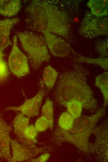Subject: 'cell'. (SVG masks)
<instances>
[{
    "instance_id": "12",
    "label": "cell",
    "mask_w": 108,
    "mask_h": 162,
    "mask_svg": "<svg viewBox=\"0 0 108 162\" xmlns=\"http://www.w3.org/2000/svg\"><path fill=\"white\" fill-rule=\"evenodd\" d=\"M29 118L21 112L18 113L13 120L12 125L17 141L25 146L34 148L37 146L28 141L24 135L25 131L29 125Z\"/></svg>"
},
{
    "instance_id": "23",
    "label": "cell",
    "mask_w": 108,
    "mask_h": 162,
    "mask_svg": "<svg viewBox=\"0 0 108 162\" xmlns=\"http://www.w3.org/2000/svg\"><path fill=\"white\" fill-rule=\"evenodd\" d=\"M38 133L34 125L29 124L25 131L24 135L28 141L35 144L38 142L37 139Z\"/></svg>"
},
{
    "instance_id": "27",
    "label": "cell",
    "mask_w": 108,
    "mask_h": 162,
    "mask_svg": "<svg viewBox=\"0 0 108 162\" xmlns=\"http://www.w3.org/2000/svg\"><path fill=\"white\" fill-rule=\"evenodd\" d=\"M5 55H6L2 52V51L0 50V58H3Z\"/></svg>"
},
{
    "instance_id": "14",
    "label": "cell",
    "mask_w": 108,
    "mask_h": 162,
    "mask_svg": "<svg viewBox=\"0 0 108 162\" xmlns=\"http://www.w3.org/2000/svg\"><path fill=\"white\" fill-rule=\"evenodd\" d=\"M92 15L97 17L107 16L108 14L107 0H90L87 3Z\"/></svg>"
},
{
    "instance_id": "28",
    "label": "cell",
    "mask_w": 108,
    "mask_h": 162,
    "mask_svg": "<svg viewBox=\"0 0 108 162\" xmlns=\"http://www.w3.org/2000/svg\"><path fill=\"white\" fill-rule=\"evenodd\" d=\"M3 158V157L2 156V155L0 151V159H1V158Z\"/></svg>"
},
{
    "instance_id": "7",
    "label": "cell",
    "mask_w": 108,
    "mask_h": 162,
    "mask_svg": "<svg viewBox=\"0 0 108 162\" xmlns=\"http://www.w3.org/2000/svg\"><path fill=\"white\" fill-rule=\"evenodd\" d=\"M27 56L19 49L17 45V37L13 38L12 48L8 58V66L11 71L19 78L23 77L29 72Z\"/></svg>"
},
{
    "instance_id": "26",
    "label": "cell",
    "mask_w": 108,
    "mask_h": 162,
    "mask_svg": "<svg viewBox=\"0 0 108 162\" xmlns=\"http://www.w3.org/2000/svg\"><path fill=\"white\" fill-rule=\"evenodd\" d=\"M50 155L48 152L43 153L39 157L35 159H32L29 160L30 162H45L49 159Z\"/></svg>"
},
{
    "instance_id": "15",
    "label": "cell",
    "mask_w": 108,
    "mask_h": 162,
    "mask_svg": "<svg viewBox=\"0 0 108 162\" xmlns=\"http://www.w3.org/2000/svg\"><path fill=\"white\" fill-rule=\"evenodd\" d=\"M20 5L19 0H0V14L9 17L14 16L19 12Z\"/></svg>"
},
{
    "instance_id": "6",
    "label": "cell",
    "mask_w": 108,
    "mask_h": 162,
    "mask_svg": "<svg viewBox=\"0 0 108 162\" xmlns=\"http://www.w3.org/2000/svg\"><path fill=\"white\" fill-rule=\"evenodd\" d=\"M92 134L95 137L94 142L89 143L88 153L95 155L99 160L106 162L108 159V125L106 119L94 128Z\"/></svg>"
},
{
    "instance_id": "24",
    "label": "cell",
    "mask_w": 108,
    "mask_h": 162,
    "mask_svg": "<svg viewBox=\"0 0 108 162\" xmlns=\"http://www.w3.org/2000/svg\"><path fill=\"white\" fill-rule=\"evenodd\" d=\"M7 62L3 58H0V84L3 83L8 79L10 71Z\"/></svg>"
},
{
    "instance_id": "5",
    "label": "cell",
    "mask_w": 108,
    "mask_h": 162,
    "mask_svg": "<svg viewBox=\"0 0 108 162\" xmlns=\"http://www.w3.org/2000/svg\"><path fill=\"white\" fill-rule=\"evenodd\" d=\"M78 33L82 37L88 39L107 36V17H97L87 11L79 24Z\"/></svg>"
},
{
    "instance_id": "17",
    "label": "cell",
    "mask_w": 108,
    "mask_h": 162,
    "mask_svg": "<svg viewBox=\"0 0 108 162\" xmlns=\"http://www.w3.org/2000/svg\"><path fill=\"white\" fill-rule=\"evenodd\" d=\"M95 85L101 91L104 100L103 106L106 107L108 102V73L107 71L96 78Z\"/></svg>"
},
{
    "instance_id": "16",
    "label": "cell",
    "mask_w": 108,
    "mask_h": 162,
    "mask_svg": "<svg viewBox=\"0 0 108 162\" xmlns=\"http://www.w3.org/2000/svg\"><path fill=\"white\" fill-rule=\"evenodd\" d=\"M71 51L75 56V57L73 60L74 62L93 64L100 66L106 71L108 70V57L97 58H90L83 56L78 53L72 49Z\"/></svg>"
},
{
    "instance_id": "11",
    "label": "cell",
    "mask_w": 108,
    "mask_h": 162,
    "mask_svg": "<svg viewBox=\"0 0 108 162\" xmlns=\"http://www.w3.org/2000/svg\"><path fill=\"white\" fill-rule=\"evenodd\" d=\"M11 126L4 119L2 113H0V151L3 158L8 162L11 158L10 151V133Z\"/></svg>"
},
{
    "instance_id": "21",
    "label": "cell",
    "mask_w": 108,
    "mask_h": 162,
    "mask_svg": "<svg viewBox=\"0 0 108 162\" xmlns=\"http://www.w3.org/2000/svg\"><path fill=\"white\" fill-rule=\"evenodd\" d=\"M74 120L68 112H64L60 115L56 126L62 130H68L72 126Z\"/></svg>"
},
{
    "instance_id": "25",
    "label": "cell",
    "mask_w": 108,
    "mask_h": 162,
    "mask_svg": "<svg viewBox=\"0 0 108 162\" xmlns=\"http://www.w3.org/2000/svg\"><path fill=\"white\" fill-rule=\"evenodd\" d=\"M34 126L38 132L44 131L49 128L48 121L43 116L38 118Z\"/></svg>"
},
{
    "instance_id": "13",
    "label": "cell",
    "mask_w": 108,
    "mask_h": 162,
    "mask_svg": "<svg viewBox=\"0 0 108 162\" xmlns=\"http://www.w3.org/2000/svg\"><path fill=\"white\" fill-rule=\"evenodd\" d=\"M20 20V19L17 17L0 20V50L2 51L13 44L10 38V32L13 26Z\"/></svg>"
},
{
    "instance_id": "10",
    "label": "cell",
    "mask_w": 108,
    "mask_h": 162,
    "mask_svg": "<svg viewBox=\"0 0 108 162\" xmlns=\"http://www.w3.org/2000/svg\"><path fill=\"white\" fill-rule=\"evenodd\" d=\"M47 48L54 56L63 58L68 56L72 48L61 37L46 31H42Z\"/></svg>"
},
{
    "instance_id": "2",
    "label": "cell",
    "mask_w": 108,
    "mask_h": 162,
    "mask_svg": "<svg viewBox=\"0 0 108 162\" xmlns=\"http://www.w3.org/2000/svg\"><path fill=\"white\" fill-rule=\"evenodd\" d=\"M25 11V21L30 30L38 32L46 31L66 39L70 38L71 18L52 1L31 0Z\"/></svg>"
},
{
    "instance_id": "20",
    "label": "cell",
    "mask_w": 108,
    "mask_h": 162,
    "mask_svg": "<svg viewBox=\"0 0 108 162\" xmlns=\"http://www.w3.org/2000/svg\"><path fill=\"white\" fill-rule=\"evenodd\" d=\"M65 107L68 112L75 119L81 115L83 105L81 102L76 101H71L67 102Z\"/></svg>"
},
{
    "instance_id": "3",
    "label": "cell",
    "mask_w": 108,
    "mask_h": 162,
    "mask_svg": "<svg viewBox=\"0 0 108 162\" xmlns=\"http://www.w3.org/2000/svg\"><path fill=\"white\" fill-rule=\"evenodd\" d=\"M106 107L103 106L90 115H81L74 119L71 127L67 130L56 126L50 141L57 145L71 143L79 150L88 153L89 140L97 122L106 114Z\"/></svg>"
},
{
    "instance_id": "8",
    "label": "cell",
    "mask_w": 108,
    "mask_h": 162,
    "mask_svg": "<svg viewBox=\"0 0 108 162\" xmlns=\"http://www.w3.org/2000/svg\"><path fill=\"white\" fill-rule=\"evenodd\" d=\"M48 93V90L44 85L42 79H40L39 90L34 96L26 99L23 104L19 106L8 107L5 110L19 111L29 117L38 115L42 100Z\"/></svg>"
},
{
    "instance_id": "4",
    "label": "cell",
    "mask_w": 108,
    "mask_h": 162,
    "mask_svg": "<svg viewBox=\"0 0 108 162\" xmlns=\"http://www.w3.org/2000/svg\"><path fill=\"white\" fill-rule=\"evenodd\" d=\"M16 35L34 70H38L43 63L49 61L50 56L43 36L28 31L17 32Z\"/></svg>"
},
{
    "instance_id": "9",
    "label": "cell",
    "mask_w": 108,
    "mask_h": 162,
    "mask_svg": "<svg viewBox=\"0 0 108 162\" xmlns=\"http://www.w3.org/2000/svg\"><path fill=\"white\" fill-rule=\"evenodd\" d=\"M10 146L12 155L10 162H18L28 161L40 153L50 151L48 146L31 148L25 146L15 139H11Z\"/></svg>"
},
{
    "instance_id": "22",
    "label": "cell",
    "mask_w": 108,
    "mask_h": 162,
    "mask_svg": "<svg viewBox=\"0 0 108 162\" xmlns=\"http://www.w3.org/2000/svg\"><path fill=\"white\" fill-rule=\"evenodd\" d=\"M108 38L97 40L95 41L94 48L99 57H107L108 55Z\"/></svg>"
},
{
    "instance_id": "19",
    "label": "cell",
    "mask_w": 108,
    "mask_h": 162,
    "mask_svg": "<svg viewBox=\"0 0 108 162\" xmlns=\"http://www.w3.org/2000/svg\"><path fill=\"white\" fill-rule=\"evenodd\" d=\"M42 116L47 120L49 124V128L52 130L54 124V114L53 102L49 98H47L41 110Z\"/></svg>"
},
{
    "instance_id": "18",
    "label": "cell",
    "mask_w": 108,
    "mask_h": 162,
    "mask_svg": "<svg viewBox=\"0 0 108 162\" xmlns=\"http://www.w3.org/2000/svg\"><path fill=\"white\" fill-rule=\"evenodd\" d=\"M59 73L50 65L46 66L44 69L42 75V80L48 90L53 88Z\"/></svg>"
},
{
    "instance_id": "1",
    "label": "cell",
    "mask_w": 108,
    "mask_h": 162,
    "mask_svg": "<svg viewBox=\"0 0 108 162\" xmlns=\"http://www.w3.org/2000/svg\"><path fill=\"white\" fill-rule=\"evenodd\" d=\"M89 74L82 64L74 62L72 69L61 73L54 92L56 102L65 107L70 101H78L81 103L83 108L92 113L96 112L98 102L88 83Z\"/></svg>"
}]
</instances>
